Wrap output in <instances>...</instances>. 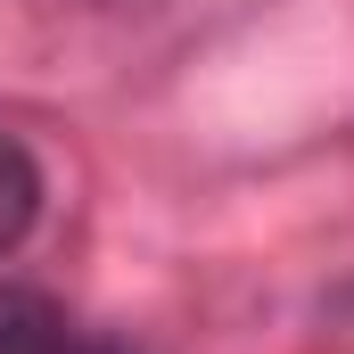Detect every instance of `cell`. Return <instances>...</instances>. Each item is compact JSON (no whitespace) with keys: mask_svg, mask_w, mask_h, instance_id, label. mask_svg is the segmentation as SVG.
Here are the masks:
<instances>
[{"mask_svg":"<svg viewBox=\"0 0 354 354\" xmlns=\"http://www.w3.org/2000/svg\"><path fill=\"white\" fill-rule=\"evenodd\" d=\"M83 338L66 322V305H50L41 288H0V354H66Z\"/></svg>","mask_w":354,"mask_h":354,"instance_id":"1","label":"cell"},{"mask_svg":"<svg viewBox=\"0 0 354 354\" xmlns=\"http://www.w3.org/2000/svg\"><path fill=\"white\" fill-rule=\"evenodd\" d=\"M41 198H50V189H41L33 149L0 132V256H8V248H25V231L41 223Z\"/></svg>","mask_w":354,"mask_h":354,"instance_id":"2","label":"cell"},{"mask_svg":"<svg viewBox=\"0 0 354 354\" xmlns=\"http://www.w3.org/2000/svg\"><path fill=\"white\" fill-rule=\"evenodd\" d=\"M66 354H124V346H107V338H75Z\"/></svg>","mask_w":354,"mask_h":354,"instance_id":"3","label":"cell"}]
</instances>
